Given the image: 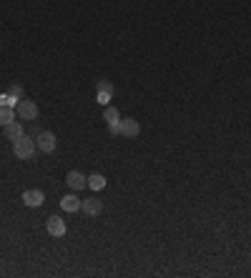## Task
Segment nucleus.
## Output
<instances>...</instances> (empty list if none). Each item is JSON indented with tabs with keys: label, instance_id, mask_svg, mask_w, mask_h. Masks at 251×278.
Listing matches in <instances>:
<instances>
[{
	"label": "nucleus",
	"instance_id": "obj_1",
	"mask_svg": "<svg viewBox=\"0 0 251 278\" xmlns=\"http://www.w3.org/2000/svg\"><path fill=\"white\" fill-rule=\"evenodd\" d=\"M36 150H38V146H36V140L28 138V136L13 140V153H16V158H21V160H31V158L36 156Z\"/></svg>",
	"mask_w": 251,
	"mask_h": 278
},
{
	"label": "nucleus",
	"instance_id": "obj_2",
	"mask_svg": "<svg viewBox=\"0 0 251 278\" xmlns=\"http://www.w3.org/2000/svg\"><path fill=\"white\" fill-rule=\"evenodd\" d=\"M13 108H16V116L21 120H36L38 118V106L33 100H28V98H21Z\"/></svg>",
	"mask_w": 251,
	"mask_h": 278
},
{
	"label": "nucleus",
	"instance_id": "obj_3",
	"mask_svg": "<svg viewBox=\"0 0 251 278\" xmlns=\"http://www.w3.org/2000/svg\"><path fill=\"white\" fill-rule=\"evenodd\" d=\"M36 146H38V150H43V153H53V150H56V136H53L51 130H41L38 138H36Z\"/></svg>",
	"mask_w": 251,
	"mask_h": 278
},
{
	"label": "nucleus",
	"instance_id": "obj_4",
	"mask_svg": "<svg viewBox=\"0 0 251 278\" xmlns=\"http://www.w3.org/2000/svg\"><path fill=\"white\" fill-rule=\"evenodd\" d=\"M43 200H46V196H43V190H38V188H31V190L23 193V203H26L28 208H38V206H43Z\"/></svg>",
	"mask_w": 251,
	"mask_h": 278
},
{
	"label": "nucleus",
	"instance_id": "obj_5",
	"mask_svg": "<svg viewBox=\"0 0 251 278\" xmlns=\"http://www.w3.org/2000/svg\"><path fill=\"white\" fill-rule=\"evenodd\" d=\"M81 210H83L86 216H101V210H103V203H101L96 196H91V198L81 200Z\"/></svg>",
	"mask_w": 251,
	"mask_h": 278
},
{
	"label": "nucleus",
	"instance_id": "obj_6",
	"mask_svg": "<svg viewBox=\"0 0 251 278\" xmlns=\"http://www.w3.org/2000/svg\"><path fill=\"white\" fill-rule=\"evenodd\" d=\"M138 133H141V126H138L136 118H126V120H121V136H126V138H136Z\"/></svg>",
	"mask_w": 251,
	"mask_h": 278
},
{
	"label": "nucleus",
	"instance_id": "obj_7",
	"mask_svg": "<svg viewBox=\"0 0 251 278\" xmlns=\"http://www.w3.org/2000/svg\"><path fill=\"white\" fill-rule=\"evenodd\" d=\"M66 183H68L73 190H83V188L88 186V178H86L83 173H78V170H71V173L66 176Z\"/></svg>",
	"mask_w": 251,
	"mask_h": 278
},
{
	"label": "nucleus",
	"instance_id": "obj_8",
	"mask_svg": "<svg viewBox=\"0 0 251 278\" xmlns=\"http://www.w3.org/2000/svg\"><path fill=\"white\" fill-rule=\"evenodd\" d=\"M48 233L56 236V238L66 236V220H63L61 216H51V218H48Z\"/></svg>",
	"mask_w": 251,
	"mask_h": 278
},
{
	"label": "nucleus",
	"instance_id": "obj_9",
	"mask_svg": "<svg viewBox=\"0 0 251 278\" xmlns=\"http://www.w3.org/2000/svg\"><path fill=\"white\" fill-rule=\"evenodd\" d=\"M23 136H26V130H23V126H21L18 120H13V123L6 126V138H8V140H18V138H23Z\"/></svg>",
	"mask_w": 251,
	"mask_h": 278
},
{
	"label": "nucleus",
	"instance_id": "obj_10",
	"mask_svg": "<svg viewBox=\"0 0 251 278\" xmlns=\"http://www.w3.org/2000/svg\"><path fill=\"white\" fill-rule=\"evenodd\" d=\"M61 206H63L66 213H76V210H81V198L71 193V196H66V198L61 200Z\"/></svg>",
	"mask_w": 251,
	"mask_h": 278
},
{
	"label": "nucleus",
	"instance_id": "obj_11",
	"mask_svg": "<svg viewBox=\"0 0 251 278\" xmlns=\"http://www.w3.org/2000/svg\"><path fill=\"white\" fill-rule=\"evenodd\" d=\"M13 120H16V108H0V126L6 128Z\"/></svg>",
	"mask_w": 251,
	"mask_h": 278
},
{
	"label": "nucleus",
	"instance_id": "obj_12",
	"mask_svg": "<svg viewBox=\"0 0 251 278\" xmlns=\"http://www.w3.org/2000/svg\"><path fill=\"white\" fill-rule=\"evenodd\" d=\"M88 188H93V190H101V188H106V178H103L101 173H93V176H88Z\"/></svg>",
	"mask_w": 251,
	"mask_h": 278
},
{
	"label": "nucleus",
	"instance_id": "obj_13",
	"mask_svg": "<svg viewBox=\"0 0 251 278\" xmlns=\"http://www.w3.org/2000/svg\"><path fill=\"white\" fill-rule=\"evenodd\" d=\"M103 120H106V123H116V120H121V116H118V110H116L113 106H106V110H103Z\"/></svg>",
	"mask_w": 251,
	"mask_h": 278
},
{
	"label": "nucleus",
	"instance_id": "obj_14",
	"mask_svg": "<svg viewBox=\"0 0 251 278\" xmlns=\"http://www.w3.org/2000/svg\"><path fill=\"white\" fill-rule=\"evenodd\" d=\"M18 100L13 98V96H8V93H0V108H13Z\"/></svg>",
	"mask_w": 251,
	"mask_h": 278
},
{
	"label": "nucleus",
	"instance_id": "obj_15",
	"mask_svg": "<svg viewBox=\"0 0 251 278\" xmlns=\"http://www.w3.org/2000/svg\"><path fill=\"white\" fill-rule=\"evenodd\" d=\"M6 93H8V96H13L16 100H21V98H26V93H23V88H21L18 83H13V86H11V88L6 90Z\"/></svg>",
	"mask_w": 251,
	"mask_h": 278
},
{
	"label": "nucleus",
	"instance_id": "obj_16",
	"mask_svg": "<svg viewBox=\"0 0 251 278\" xmlns=\"http://www.w3.org/2000/svg\"><path fill=\"white\" fill-rule=\"evenodd\" d=\"M96 90H98V93H108V96H113V83H108V80H101V83L96 86Z\"/></svg>",
	"mask_w": 251,
	"mask_h": 278
},
{
	"label": "nucleus",
	"instance_id": "obj_17",
	"mask_svg": "<svg viewBox=\"0 0 251 278\" xmlns=\"http://www.w3.org/2000/svg\"><path fill=\"white\" fill-rule=\"evenodd\" d=\"M111 98H113V96H108V93H98V96H96V100H98L101 106H108V103H111Z\"/></svg>",
	"mask_w": 251,
	"mask_h": 278
},
{
	"label": "nucleus",
	"instance_id": "obj_18",
	"mask_svg": "<svg viewBox=\"0 0 251 278\" xmlns=\"http://www.w3.org/2000/svg\"><path fill=\"white\" fill-rule=\"evenodd\" d=\"M108 130H111V136H121V120H116V123H108Z\"/></svg>",
	"mask_w": 251,
	"mask_h": 278
}]
</instances>
